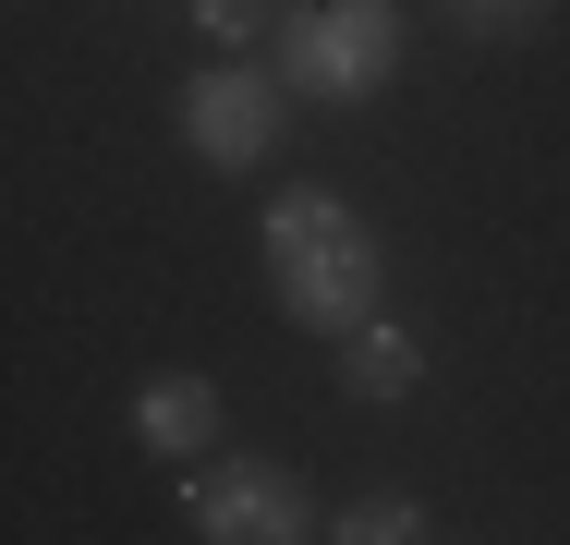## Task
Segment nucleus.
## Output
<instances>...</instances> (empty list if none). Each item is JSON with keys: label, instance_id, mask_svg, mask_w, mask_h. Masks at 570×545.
I'll use <instances>...</instances> for the list:
<instances>
[{"label": "nucleus", "instance_id": "nucleus-1", "mask_svg": "<svg viewBox=\"0 0 570 545\" xmlns=\"http://www.w3.org/2000/svg\"><path fill=\"white\" fill-rule=\"evenodd\" d=\"M255 267H267V304L292 327H316V339H352V327L389 316V242L341 195H267Z\"/></svg>", "mask_w": 570, "mask_h": 545}, {"label": "nucleus", "instance_id": "nucleus-2", "mask_svg": "<svg viewBox=\"0 0 570 545\" xmlns=\"http://www.w3.org/2000/svg\"><path fill=\"white\" fill-rule=\"evenodd\" d=\"M267 73H279L292 98L364 109L389 73H401V0H304V12H279Z\"/></svg>", "mask_w": 570, "mask_h": 545}, {"label": "nucleus", "instance_id": "nucleus-3", "mask_svg": "<svg viewBox=\"0 0 570 545\" xmlns=\"http://www.w3.org/2000/svg\"><path fill=\"white\" fill-rule=\"evenodd\" d=\"M183 522H195V545H316L328 534L292 460H207L183 485Z\"/></svg>", "mask_w": 570, "mask_h": 545}, {"label": "nucleus", "instance_id": "nucleus-4", "mask_svg": "<svg viewBox=\"0 0 570 545\" xmlns=\"http://www.w3.org/2000/svg\"><path fill=\"white\" fill-rule=\"evenodd\" d=\"M170 121H183V146H195L207 170H267L279 133H292V86L255 73V61H207V73L170 98Z\"/></svg>", "mask_w": 570, "mask_h": 545}, {"label": "nucleus", "instance_id": "nucleus-5", "mask_svg": "<svg viewBox=\"0 0 570 545\" xmlns=\"http://www.w3.org/2000/svg\"><path fill=\"white\" fill-rule=\"evenodd\" d=\"M134 448L146 460H219V388L207 376H146L134 388Z\"/></svg>", "mask_w": 570, "mask_h": 545}, {"label": "nucleus", "instance_id": "nucleus-6", "mask_svg": "<svg viewBox=\"0 0 570 545\" xmlns=\"http://www.w3.org/2000/svg\"><path fill=\"white\" fill-rule=\"evenodd\" d=\"M341 388H364V400H413V388H425V339H413V327H352L341 339Z\"/></svg>", "mask_w": 570, "mask_h": 545}, {"label": "nucleus", "instance_id": "nucleus-7", "mask_svg": "<svg viewBox=\"0 0 570 545\" xmlns=\"http://www.w3.org/2000/svg\"><path fill=\"white\" fill-rule=\"evenodd\" d=\"M328 545H438V522H425V497H352Z\"/></svg>", "mask_w": 570, "mask_h": 545}, {"label": "nucleus", "instance_id": "nucleus-8", "mask_svg": "<svg viewBox=\"0 0 570 545\" xmlns=\"http://www.w3.org/2000/svg\"><path fill=\"white\" fill-rule=\"evenodd\" d=\"M195 24L219 37V49H267L279 24H267V0H195Z\"/></svg>", "mask_w": 570, "mask_h": 545}, {"label": "nucleus", "instance_id": "nucleus-9", "mask_svg": "<svg viewBox=\"0 0 570 545\" xmlns=\"http://www.w3.org/2000/svg\"><path fill=\"white\" fill-rule=\"evenodd\" d=\"M450 12H461V24H485V37H522L547 0H450Z\"/></svg>", "mask_w": 570, "mask_h": 545}]
</instances>
